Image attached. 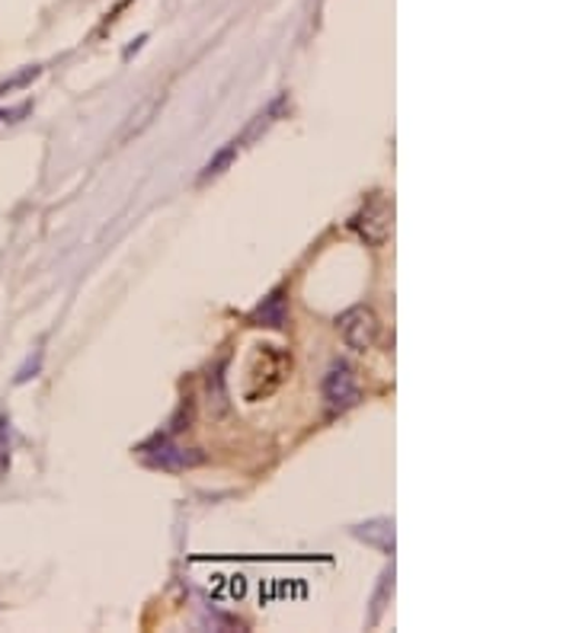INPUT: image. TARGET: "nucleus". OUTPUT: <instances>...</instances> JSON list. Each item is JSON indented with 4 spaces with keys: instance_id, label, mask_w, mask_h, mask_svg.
I'll list each match as a JSON object with an SVG mask.
<instances>
[{
    "instance_id": "f257e3e1",
    "label": "nucleus",
    "mask_w": 576,
    "mask_h": 633,
    "mask_svg": "<svg viewBox=\"0 0 576 633\" xmlns=\"http://www.w3.org/2000/svg\"><path fill=\"white\" fill-rule=\"evenodd\" d=\"M291 372V358L279 353L276 346H257L250 362H247V378H244V397L247 400H262L269 397L286 375Z\"/></svg>"
},
{
    "instance_id": "f03ea898",
    "label": "nucleus",
    "mask_w": 576,
    "mask_h": 633,
    "mask_svg": "<svg viewBox=\"0 0 576 633\" xmlns=\"http://www.w3.org/2000/svg\"><path fill=\"white\" fill-rule=\"evenodd\" d=\"M394 218V208L391 202L385 199V196H371L352 218H349V228L356 230L366 244H371V247H378V244H385L388 240V234H391V221Z\"/></svg>"
},
{
    "instance_id": "7ed1b4c3",
    "label": "nucleus",
    "mask_w": 576,
    "mask_h": 633,
    "mask_svg": "<svg viewBox=\"0 0 576 633\" xmlns=\"http://www.w3.org/2000/svg\"><path fill=\"white\" fill-rule=\"evenodd\" d=\"M324 400H327V409L337 416V413H346L352 406L363 400V387L356 380V372L346 365V362H337L330 365L327 378H324Z\"/></svg>"
},
{
    "instance_id": "20e7f679",
    "label": "nucleus",
    "mask_w": 576,
    "mask_h": 633,
    "mask_svg": "<svg viewBox=\"0 0 576 633\" xmlns=\"http://www.w3.org/2000/svg\"><path fill=\"white\" fill-rule=\"evenodd\" d=\"M337 327H340L342 343L349 349H356V353H368L378 343V333H381V324H378L371 307H349L346 314H340Z\"/></svg>"
},
{
    "instance_id": "39448f33",
    "label": "nucleus",
    "mask_w": 576,
    "mask_h": 633,
    "mask_svg": "<svg viewBox=\"0 0 576 633\" xmlns=\"http://www.w3.org/2000/svg\"><path fill=\"white\" fill-rule=\"evenodd\" d=\"M250 324L254 327H269V329H286L288 324V288L279 285L272 288L266 298H262L257 310L250 314Z\"/></svg>"
},
{
    "instance_id": "423d86ee",
    "label": "nucleus",
    "mask_w": 576,
    "mask_h": 633,
    "mask_svg": "<svg viewBox=\"0 0 576 633\" xmlns=\"http://www.w3.org/2000/svg\"><path fill=\"white\" fill-rule=\"evenodd\" d=\"M352 534L359 541H366L371 547H378L381 554H394V522L391 518H371L366 525H356Z\"/></svg>"
},
{
    "instance_id": "0eeeda50",
    "label": "nucleus",
    "mask_w": 576,
    "mask_h": 633,
    "mask_svg": "<svg viewBox=\"0 0 576 633\" xmlns=\"http://www.w3.org/2000/svg\"><path fill=\"white\" fill-rule=\"evenodd\" d=\"M145 455L151 457L158 467H167V471L183 467V464H199V461H202V457H189V455H183L180 448H173L167 435H163V438H155L151 445H145Z\"/></svg>"
},
{
    "instance_id": "6e6552de",
    "label": "nucleus",
    "mask_w": 576,
    "mask_h": 633,
    "mask_svg": "<svg viewBox=\"0 0 576 633\" xmlns=\"http://www.w3.org/2000/svg\"><path fill=\"white\" fill-rule=\"evenodd\" d=\"M237 148H240V141H231V145H228L225 151L215 154L209 164H206V170H202V177H199V179L206 182V179L218 177V174H225V167H228V164H231V160H235V157H237Z\"/></svg>"
},
{
    "instance_id": "1a4fd4ad",
    "label": "nucleus",
    "mask_w": 576,
    "mask_h": 633,
    "mask_svg": "<svg viewBox=\"0 0 576 633\" xmlns=\"http://www.w3.org/2000/svg\"><path fill=\"white\" fill-rule=\"evenodd\" d=\"M10 467V423L0 416V474Z\"/></svg>"
}]
</instances>
